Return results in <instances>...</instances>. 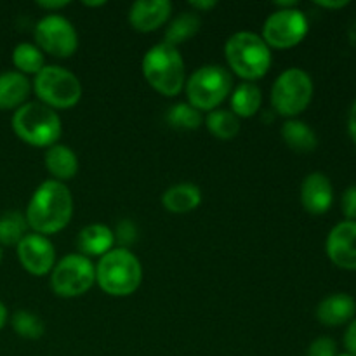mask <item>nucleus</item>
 <instances>
[{"mask_svg":"<svg viewBox=\"0 0 356 356\" xmlns=\"http://www.w3.org/2000/svg\"><path fill=\"white\" fill-rule=\"evenodd\" d=\"M73 216L72 191L61 181H44L26 207L28 228L38 235H54L68 226Z\"/></svg>","mask_w":356,"mask_h":356,"instance_id":"nucleus-1","label":"nucleus"},{"mask_svg":"<svg viewBox=\"0 0 356 356\" xmlns=\"http://www.w3.org/2000/svg\"><path fill=\"white\" fill-rule=\"evenodd\" d=\"M143 280V268L138 257L127 249H111L96 266V282L101 291L115 298L134 294Z\"/></svg>","mask_w":356,"mask_h":356,"instance_id":"nucleus-2","label":"nucleus"},{"mask_svg":"<svg viewBox=\"0 0 356 356\" xmlns=\"http://www.w3.org/2000/svg\"><path fill=\"white\" fill-rule=\"evenodd\" d=\"M225 56L233 73L245 82L264 76L271 66V49L263 37L252 31L232 35L225 45Z\"/></svg>","mask_w":356,"mask_h":356,"instance_id":"nucleus-3","label":"nucleus"},{"mask_svg":"<svg viewBox=\"0 0 356 356\" xmlns=\"http://www.w3.org/2000/svg\"><path fill=\"white\" fill-rule=\"evenodd\" d=\"M146 82L163 96H177L186 83V72L181 52L174 45L156 44L143 58Z\"/></svg>","mask_w":356,"mask_h":356,"instance_id":"nucleus-4","label":"nucleus"},{"mask_svg":"<svg viewBox=\"0 0 356 356\" xmlns=\"http://www.w3.org/2000/svg\"><path fill=\"white\" fill-rule=\"evenodd\" d=\"M13 129L17 138L37 148H51L61 138L59 115L44 103H24L13 115Z\"/></svg>","mask_w":356,"mask_h":356,"instance_id":"nucleus-5","label":"nucleus"},{"mask_svg":"<svg viewBox=\"0 0 356 356\" xmlns=\"http://www.w3.org/2000/svg\"><path fill=\"white\" fill-rule=\"evenodd\" d=\"M188 104L198 111H214L233 90V76L219 65L195 70L186 80Z\"/></svg>","mask_w":356,"mask_h":356,"instance_id":"nucleus-6","label":"nucleus"},{"mask_svg":"<svg viewBox=\"0 0 356 356\" xmlns=\"http://www.w3.org/2000/svg\"><path fill=\"white\" fill-rule=\"evenodd\" d=\"M33 90L40 103L47 104L52 110L75 106L82 97V83L75 73L63 66H44L35 75Z\"/></svg>","mask_w":356,"mask_h":356,"instance_id":"nucleus-7","label":"nucleus"},{"mask_svg":"<svg viewBox=\"0 0 356 356\" xmlns=\"http://www.w3.org/2000/svg\"><path fill=\"white\" fill-rule=\"evenodd\" d=\"M313 97V80L305 70L289 68L278 75L271 89V104L284 117H298Z\"/></svg>","mask_w":356,"mask_h":356,"instance_id":"nucleus-8","label":"nucleus"},{"mask_svg":"<svg viewBox=\"0 0 356 356\" xmlns=\"http://www.w3.org/2000/svg\"><path fill=\"white\" fill-rule=\"evenodd\" d=\"M96 282V268L89 257L82 254H70L54 264L51 275V287L59 298H79Z\"/></svg>","mask_w":356,"mask_h":356,"instance_id":"nucleus-9","label":"nucleus"},{"mask_svg":"<svg viewBox=\"0 0 356 356\" xmlns=\"http://www.w3.org/2000/svg\"><path fill=\"white\" fill-rule=\"evenodd\" d=\"M33 35L37 47L56 58H70L79 49V35L75 26L59 14L42 17L35 26Z\"/></svg>","mask_w":356,"mask_h":356,"instance_id":"nucleus-10","label":"nucleus"},{"mask_svg":"<svg viewBox=\"0 0 356 356\" xmlns=\"http://www.w3.org/2000/svg\"><path fill=\"white\" fill-rule=\"evenodd\" d=\"M308 28L305 13L299 9H278L264 23L263 40L268 47L291 49L305 40Z\"/></svg>","mask_w":356,"mask_h":356,"instance_id":"nucleus-11","label":"nucleus"},{"mask_svg":"<svg viewBox=\"0 0 356 356\" xmlns=\"http://www.w3.org/2000/svg\"><path fill=\"white\" fill-rule=\"evenodd\" d=\"M17 259L30 275L44 277L54 268V245L47 236L38 235V233H28L17 243Z\"/></svg>","mask_w":356,"mask_h":356,"instance_id":"nucleus-12","label":"nucleus"},{"mask_svg":"<svg viewBox=\"0 0 356 356\" xmlns=\"http://www.w3.org/2000/svg\"><path fill=\"white\" fill-rule=\"evenodd\" d=\"M329 259L343 270H356V221H343L330 229L325 242Z\"/></svg>","mask_w":356,"mask_h":356,"instance_id":"nucleus-13","label":"nucleus"},{"mask_svg":"<svg viewBox=\"0 0 356 356\" xmlns=\"http://www.w3.org/2000/svg\"><path fill=\"white\" fill-rule=\"evenodd\" d=\"M172 3L169 0H138L129 10V23L134 30L149 33L155 31L169 19Z\"/></svg>","mask_w":356,"mask_h":356,"instance_id":"nucleus-14","label":"nucleus"},{"mask_svg":"<svg viewBox=\"0 0 356 356\" xmlns=\"http://www.w3.org/2000/svg\"><path fill=\"white\" fill-rule=\"evenodd\" d=\"M334 202V188L329 177L313 172L301 184V204L309 214H325Z\"/></svg>","mask_w":356,"mask_h":356,"instance_id":"nucleus-15","label":"nucleus"},{"mask_svg":"<svg viewBox=\"0 0 356 356\" xmlns=\"http://www.w3.org/2000/svg\"><path fill=\"white\" fill-rule=\"evenodd\" d=\"M356 313V302L351 296L337 292L323 299L316 308V318L327 327H339L353 320Z\"/></svg>","mask_w":356,"mask_h":356,"instance_id":"nucleus-16","label":"nucleus"},{"mask_svg":"<svg viewBox=\"0 0 356 356\" xmlns=\"http://www.w3.org/2000/svg\"><path fill=\"white\" fill-rule=\"evenodd\" d=\"M31 83L19 72L0 73V110H17L26 103Z\"/></svg>","mask_w":356,"mask_h":356,"instance_id":"nucleus-17","label":"nucleus"},{"mask_svg":"<svg viewBox=\"0 0 356 356\" xmlns=\"http://www.w3.org/2000/svg\"><path fill=\"white\" fill-rule=\"evenodd\" d=\"M115 243V235L108 226L89 225L79 233L76 245L82 250V256L103 257L111 250Z\"/></svg>","mask_w":356,"mask_h":356,"instance_id":"nucleus-18","label":"nucleus"},{"mask_svg":"<svg viewBox=\"0 0 356 356\" xmlns=\"http://www.w3.org/2000/svg\"><path fill=\"white\" fill-rule=\"evenodd\" d=\"M162 204L172 214H186L202 204V191L191 183L174 184L163 193Z\"/></svg>","mask_w":356,"mask_h":356,"instance_id":"nucleus-19","label":"nucleus"},{"mask_svg":"<svg viewBox=\"0 0 356 356\" xmlns=\"http://www.w3.org/2000/svg\"><path fill=\"white\" fill-rule=\"evenodd\" d=\"M45 167L56 181L72 179L79 172V159L75 152L65 145H54L45 153Z\"/></svg>","mask_w":356,"mask_h":356,"instance_id":"nucleus-20","label":"nucleus"},{"mask_svg":"<svg viewBox=\"0 0 356 356\" xmlns=\"http://www.w3.org/2000/svg\"><path fill=\"white\" fill-rule=\"evenodd\" d=\"M263 104V92L254 82H242L233 89L232 108L236 117L250 118Z\"/></svg>","mask_w":356,"mask_h":356,"instance_id":"nucleus-21","label":"nucleus"},{"mask_svg":"<svg viewBox=\"0 0 356 356\" xmlns=\"http://www.w3.org/2000/svg\"><path fill=\"white\" fill-rule=\"evenodd\" d=\"M282 138L285 145L296 153H312L318 145L316 134L308 124L301 120H287L282 127Z\"/></svg>","mask_w":356,"mask_h":356,"instance_id":"nucleus-22","label":"nucleus"},{"mask_svg":"<svg viewBox=\"0 0 356 356\" xmlns=\"http://www.w3.org/2000/svg\"><path fill=\"white\" fill-rule=\"evenodd\" d=\"M202 26L200 16L197 13H181L179 16L170 21L165 31V44L177 47L186 42L188 38L195 37Z\"/></svg>","mask_w":356,"mask_h":356,"instance_id":"nucleus-23","label":"nucleus"},{"mask_svg":"<svg viewBox=\"0 0 356 356\" xmlns=\"http://www.w3.org/2000/svg\"><path fill=\"white\" fill-rule=\"evenodd\" d=\"M205 124H207L209 132L222 141L236 138V134L240 132V118L229 110L211 111L205 118Z\"/></svg>","mask_w":356,"mask_h":356,"instance_id":"nucleus-24","label":"nucleus"},{"mask_svg":"<svg viewBox=\"0 0 356 356\" xmlns=\"http://www.w3.org/2000/svg\"><path fill=\"white\" fill-rule=\"evenodd\" d=\"M28 222L24 214L17 211H9L0 216V243L2 245H16L28 235Z\"/></svg>","mask_w":356,"mask_h":356,"instance_id":"nucleus-25","label":"nucleus"},{"mask_svg":"<svg viewBox=\"0 0 356 356\" xmlns=\"http://www.w3.org/2000/svg\"><path fill=\"white\" fill-rule=\"evenodd\" d=\"M13 63L17 68V72L23 75H37L42 68H44V54L40 49L33 44H23L16 45L13 51Z\"/></svg>","mask_w":356,"mask_h":356,"instance_id":"nucleus-26","label":"nucleus"},{"mask_svg":"<svg viewBox=\"0 0 356 356\" xmlns=\"http://www.w3.org/2000/svg\"><path fill=\"white\" fill-rule=\"evenodd\" d=\"M167 122L170 127L179 129V131H197L204 124V117H202V111H198L191 104L177 103L169 108Z\"/></svg>","mask_w":356,"mask_h":356,"instance_id":"nucleus-27","label":"nucleus"},{"mask_svg":"<svg viewBox=\"0 0 356 356\" xmlns=\"http://www.w3.org/2000/svg\"><path fill=\"white\" fill-rule=\"evenodd\" d=\"M10 323H13L14 332L24 339H40L45 332L44 322L30 312H16L10 318Z\"/></svg>","mask_w":356,"mask_h":356,"instance_id":"nucleus-28","label":"nucleus"},{"mask_svg":"<svg viewBox=\"0 0 356 356\" xmlns=\"http://www.w3.org/2000/svg\"><path fill=\"white\" fill-rule=\"evenodd\" d=\"M115 242H118L122 245V249H127L129 245L138 240V228L134 226V222L129 221V219H124V221L118 222L117 232H113Z\"/></svg>","mask_w":356,"mask_h":356,"instance_id":"nucleus-29","label":"nucleus"},{"mask_svg":"<svg viewBox=\"0 0 356 356\" xmlns=\"http://www.w3.org/2000/svg\"><path fill=\"white\" fill-rule=\"evenodd\" d=\"M306 356H337L336 341L330 337H318L309 344Z\"/></svg>","mask_w":356,"mask_h":356,"instance_id":"nucleus-30","label":"nucleus"},{"mask_svg":"<svg viewBox=\"0 0 356 356\" xmlns=\"http://www.w3.org/2000/svg\"><path fill=\"white\" fill-rule=\"evenodd\" d=\"M341 207L343 214L346 216V221H355L356 219V186H350L343 193L341 198Z\"/></svg>","mask_w":356,"mask_h":356,"instance_id":"nucleus-31","label":"nucleus"},{"mask_svg":"<svg viewBox=\"0 0 356 356\" xmlns=\"http://www.w3.org/2000/svg\"><path fill=\"white\" fill-rule=\"evenodd\" d=\"M344 346H346L348 353L356 356V318L350 323L346 334H344Z\"/></svg>","mask_w":356,"mask_h":356,"instance_id":"nucleus-32","label":"nucleus"},{"mask_svg":"<svg viewBox=\"0 0 356 356\" xmlns=\"http://www.w3.org/2000/svg\"><path fill=\"white\" fill-rule=\"evenodd\" d=\"M68 0H37V6L40 9H47V10H59L63 7L68 6Z\"/></svg>","mask_w":356,"mask_h":356,"instance_id":"nucleus-33","label":"nucleus"},{"mask_svg":"<svg viewBox=\"0 0 356 356\" xmlns=\"http://www.w3.org/2000/svg\"><path fill=\"white\" fill-rule=\"evenodd\" d=\"M216 6H218L216 0H193V2L190 0V7L195 10H211Z\"/></svg>","mask_w":356,"mask_h":356,"instance_id":"nucleus-34","label":"nucleus"},{"mask_svg":"<svg viewBox=\"0 0 356 356\" xmlns=\"http://www.w3.org/2000/svg\"><path fill=\"white\" fill-rule=\"evenodd\" d=\"M348 131H350L351 139H353V143L356 145V101L353 103V106H351L350 118H348Z\"/></svg>","mask_w":356,"mask_h":356,"instance_id":"nucleus-35","label":"nucleus"},{"mask_svg":"<svg viewBox=\"0 0 356 356\" xmlns=\"http://www.w3.org/2000/svg\"><path fill=\"white\" fill-rule=\"evenodd\" d=\"M316 6H320V7H325V9H341V7H346L348 3V0H339V2H332V0H316Z\"/></svg>","mask_w":356,"mask_h":356,"instance_id":"nucleus-36","label":"nucleus"},{"mask_svg":"<svg viewBox=\"0 0 356 356\" xmlns=\"http://www.w3.org/2000/svg\"><path fill=\"white\" fill-rule=\"evenodd\" d=\"M6 322H7V308H6V305L0 301V330L3 329Z\"/></svg>","mask_w":356,"mask_h":356,"instance_id":"nucleus-37","label":"nucleus"},{"mask_svg":"<svg viewBox=\"0 0 356 356\" xmlns=\"http://www.w3.org/2000/svg\"><path fill=\"white\" fill-rule=\"evenodd\" d=\"M104 0H99V2H83V6H87V7H101V6H104Z\"/></svg>","mask_w":356,"mask_h":356,"instance_id":"nucleus-38","label":"nucleus"},{"mask_svg":"<svg viewBox=\"0 0 356 356\" xmlns=\"http://www.w3.org/2000/svg\"><path fill=\"white\" fill-rule=\"evenodd\" d=\"M2 257H3V252H2V247H0V263H2Z\"/></svg>","mask_w":356,"mask_h":356,"instance_id":"nucleus-39","label":"nucleus"},{"mask_svg":"<svg viewBox=\"0 0 356 356\" xmlns=\"http://www.w3.org/2000/svg\"><path fill=\"white\" fill-rule=\"evenodd\" d=\"M337 356H353V355H350V353H343V355H337Z\"/></svg>","mask_w":356,"mask_h":356,"instance_id":"nucleus-40","label":"nucleus"}]
</instances>
